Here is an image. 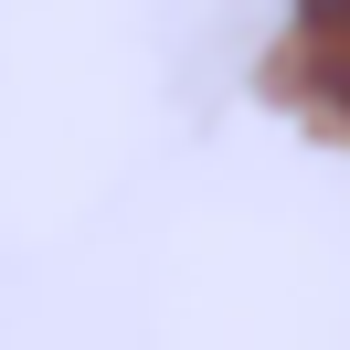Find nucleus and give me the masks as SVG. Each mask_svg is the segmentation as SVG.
Returning a JSON list of instances; mask_svg holds the SVG:
<instances>
[{"label": "nucleus", "mask_w": 350, "mask_h": 350, "mask_svg": "<svg viewBox=\"0 0 350 350\" xmlns=\"http://www.w3.org/2000/svg\"><path fill=\"white\" fill-rule=\"evenodd\" d=\"M286 75H297L319 107L350 117V0H297V53H286Z\"/></svg>", "instance_id": "f257e3e1"}]
</instances>
